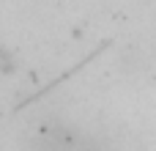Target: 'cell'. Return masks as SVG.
Segmentation results:
<instances>
[{
	"label": "cell",
	"mask_w": 156,
	"mask_h": 151,
	"mask_svg": "<svg viewBox=\"0 0 156 151\" xmlns=\"http://www.w3.org/2000/svg\"><path fill=\"white\" fill-rule=\"evenodd\" d=\"M33 151H99L82 132L71 127H47L38 138Z\"/></svg>",
	"instance_id": "cell-1"
}]
</instances>
